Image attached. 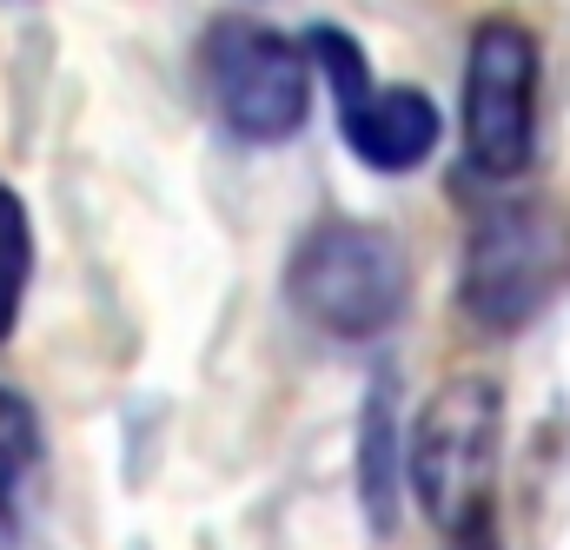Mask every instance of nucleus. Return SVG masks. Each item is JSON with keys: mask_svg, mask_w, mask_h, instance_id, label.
<instances>
[{"mask_svg": "<svg viewBox=\"0 0 570 550\" xmlns=\"http://www.w3.org/2000/svg\"><path fill=\"white\" fill-rule=\"evenodd\" d=\"M27 278H33V226H27L20 193L0 179V345H7V332L20 325Z\"/></svg>", "mask_w": 570, "mask_h": 550, "instance_id": "6e6552de", "label": "nucleus"}, {"mask_svg": "<svg viewBox=\"0 0 570 550\" xmlns=\"http://www.w3.org/2000/svg\"><path fill=\"white\" fill-rule=\"evenodd\" d=\"M538 153V40L524 20H478L464 60V159L484 179H518Z\"/></svg>", "mask_w": 570, "mask_h": 550, "instance_id": "39448f33", "label": "nucleus"}, {"mask_svg": "<svg viewBox=\"0 0 570 550\" xmlns=\"http://www.w3.org/2000/svg\"><path fill=\"white\" fill-rule=\"evenodd\" d=\"M392 392L379 385L372 392V405H365V511H372V524L379 531H392L399 524V438H392V405H385Z\"/></svg>", "mask_w": 570, "mask_h": 550, "instance_id": "0eeeda50", "label": "nucleus"}, {"mask_svg": "<svg viewBox=\"0 0 570 550\" xmlns=\"http://www.w3.org/2000/svg\"><path fill=\"white\" fill-rule=\"evenodd\" d=\"M570 285V206L551 193L491 199L471 219L458 298L484 332L531 325L558 292Z\"/></svg>", "mask_w": 570, "mask_h": 550, "instance_id": "f257e3e1", "label": "nucleus"}, {"mask_svg": "<svg viewBox=\"0 0 570 550\" xmlns=\"http://www.w3.org/2000/svg\"><path fill=\"white\" fill-rule=\"evenodd\" d=\"M312 60L325 67L332 80V100H338V134L345 146L372 166V173H412L425 166L431 146H438V107H431L419 87H379L358 40L345 27H312Z\"/></svg>", "mask_w": 570, "mask_h": 550, "instance_id": "423d86ee", "label": "nucleus"}, {"mask_svg": "<svg viewBox=\"0 0 570 550\" xmlns=\"http://www.w3.org/2000/svg\"><path fill=\"white\" fill-rule=\"evenodd\" d=\"M498 451H504V399L491 379H451L431 392L412 438V491L444 538L491 531Z\"/></svg>", "mask_w": 570, "mask_h": 550, "instance_id": "f03ea898", "label": "nucleus"}, {"mask_svg": "<svg viewBox=\"0 0 570 550\" xmlns=\"http://www.w3.org/2000/svg\"><path fill=\"white\" fill-rule=\"evenodd\" d=\"M199 80L239 139H285L312 107V53L259 20H213L199 47Z\"/></svg>", "mask_w": 570, "mask_h": 550, "instance_id": "20e7f679", "label": "nucleus"}, {"mask_svg": "<svg viewBox=\"0 0 570 550\" xmlns=\"http://www.w3.org/2000/svg\"><path fill=\"white\" fill-rule=\"evenodd\" d=\"M33 451H40V431H33V412L0 385V504L13 498V484L27 478V464H33Z\"/></svg>", "mask_w": 570, "mask_h": 550, "instance_id": "1a4fd4ad", "label": "nucleus"}, {"mask_svg": "<svg viewBox=\"0 0 570 550\" xmlns=\"http://www.w3.org/2000/svg\"><path fill=\"white\" fill-rule=\"evenodd\" d=\"M405 253L385 226L365 219H325L298 239L285 266V298L298 318H312L332 338H379L405 312Z\"/></svg>", "mask_w": 570, "mask_h": 550, "instance_id": "7ed1b4c3", "label": "nucleus"}, {"mask_svg": "<svg viewBox=\"0 0 570 550\" xmlns=\"http://www.w3.org/2000/svg\"><path fill=\"white\" fill-rule=\"evenodd\" d=\"M451 550H498L491 531H464V538H451Z\"/></svg>", "mask_w": 570, "mask_h": 550, "instance_id": "9d476101", "label": "nucleus"}]
</instances>
